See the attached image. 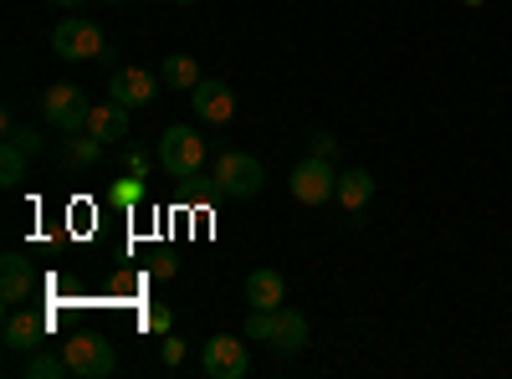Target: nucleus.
<instances>
[{
    "label": "nucleus",
    "instance_id": "nucleus-1",
    "mask_svg": "<svg viewBox=\"0 0 512 379\" xmlns=\"http://www.w3.org/2000/svg\"><path fill=\"white\" fill-rule=\"evenodd\" d=\"M52 52L62 62H113V47H108V36L98 21L88 16H67L57 31H52Z\"/></svg>",
    "mask_w": 512,
    "mask_h": 379
},
{
    "label": "nucleus",
    "instance_id": "nucleus-2",
    "mask_svg": "<svg viewBox=\"0 0 512 379\" xmlns=\"http://www.w3.org/2000/svg\"><path fill=\"white\" fill-rule=\"evenodd\" d=\"M159 170L175 180H200L205 170V139L190 129V123H169L159 139Z\"/></svg>",
    "mask_w": 512,
    "mask_h": 379
},
{
    "label": "nucleus",
    "instance_id": "nucleus-3",
    "mask_svg": "<svg viewBox=\"0 0 512 379\" xmlns=\"http://www.w3.org/2000/svg\"><path fill=\"white\" fill-rule=\"evenodd\" d=\"M210 180H216V195H226V200H251V195H262L267 170H262V159H256V154L226 149L216 159V170H210Z\"/></svg>",
    "mask_w": 512,
    "mask_h": 379
},
{
    "label": "nucleus",
    "instance_id": "nucleus-4",
    "mask_svg": "<svg viewBox=\"0 0 512 379\" xmlns=\"http://www.w3.org/2000/svg\"><path fill=\"white\" fill-rule=\"evenodd\" d=\"M88 113H93L88 93L72 88V82H57V88L41 93V118H47L57 134H82L88 129Z\"/></svg>",
    "mask_w": 512,
    "mask_h": 379
},
{
    "label": "nucleus",
    "instance_id": "nucleus-5",
    "mask_svg": "<svg viewBox=\"0 0 512 379\" xmlns=\"http://www.w3.org/2000/svg\"><path fill=\"white\" fill-rule=\"evenodd\" d=\"M287 190H292V200H303V205H328V200L338 195V170H333V159H318V154L297 159L292 175H287Z\"/></svg>",
    "mask_w": 512,
    "mask_h": 379
},
{
    "label": "nucleus",
    "instance_id": "nucleus-6",
    "mask_svg": "<svg viewBox=\"0 0 512 379\" xmlns=\"http://www.w3.org/2000/svg\"><path fill=\"white\" fill-rule=\"evenodd\" d=\"M62 354H67V369H72L77 379H113V369H118L113 344L98 339V333H77V339L62 344Z\"/></svg>",
    "mask_w": 512,
    "mask_h": 379
},
{
    "label": "nucleus",
    "instance_id": "nucleus-7",
    "mask_svg": "<svg viewBox=\"0 0 512 379\" xmlns=\"http://www.w3.org/2000/svg\"><path fill=\"white\" fill-rule=\"evenodd\" d=\"M246 369H251V359H246V344L241 339H231V333L205 339V349H200V374L205 379H241Z\"/></svg>",
    "mask_w": 512,
    "mask_h": 379
},
{
    "label": "nucleus",
    "instance_id": "nucleus-8",
    "mask_svg": "<svg viewBox=\"0 0 512 379\" xmlns=\"http://www.w3.org/2000/svg\"><path fill=\"white\" fill-rule=\"evenodd\" d=\"M31 292H36V267L21 251H6V257H0V303H6V313L31 303Z\"/></svg>",
    "mask_w": 512,
    "mask_h": 379
},
{
    "label": "nucleus",
    "instance_id": "nucleus-9",
    "mask_svg": "<svg viewBox=\"0 0 512 379\" xmlns=\"http://www.w3.org/2000/svg\"><path fill=\"white\" fill-rule=\"evenodd\" d=\"M190 103H195V118L210 123V129H221V123L236 118V93L226 88V82H216V77H200V88L190 93Z\"/></svg>",
    "mask_w": 512,
    "mask_h": 379
},
{
    "label": "nucleus",
    "instance_id": "nucleus-10",
    "mask_svg": "<svg viewBox=\"0 0 512 379\" xmlns=\"http://www.w3.org/2000/svg\"><path fill=\"white\" fill-rule=\"evenodd\" d=\"M108 98H118L123 108L154 103V72H144V67H113L108 72Z\"/></svg>",
    "mask_w": 512,
    "mask_h": 379
},
{
    "label": "nucleus",
    "instance_id": "nucleus-11",
    "mask_svg": "<svg viewBox=\"0 0 512 379\" xmlns=\"http://www.w3.org/2000/svg\"><path fill=\"white\" fill-rule=\"evenodd\" d=\"M47 328H52V318H36V313H21V308H11L6 313V349L11 354H36L41 349V339H47Z\"/></svg>",
    "mask_w": 512,
    "mask_h": 379
},
{
    "label": "nucleus",
    "instance_id": "nucleus-12",
    "mask_svg": "<svg viewBox=\"0 0 512 379\" xmlns=\"http://www.w3.org/2000/svg\"><path fill=\"white\" fill-rule=\"evenodd\" d=\"M313 344V328H308V313H297V308H277V328H272V349L277 354H303Z\"/></svg>",
    "mask_w": 512,
    "mask_h": 379
},
{
    "label": "nucleus",
    "instance_id": "nucleus-13",
    "mask_svg": "<svg viewBox=\"0 0 512 379\" xmlns=\"http://www.w3.org/2000/svg\"><path fill=\"white\" fill-rule=\"evenodd\" d=\"M128 113H134V108H123L118 98L93 103V113H88V134L103 139V144H123V139H128Z\"/></svg>",
    "mask_w": 512,
    "mask_h": 379
},
{
    "label": "nucleus",
    "instance_id": "nucleus-14",
    "mask_svg": "<svg viewBox=\"0 0 512 379\" xmlns=\"http://www.w3.org/2000/svg\"><path fill=\"white\" fill-rule=\"evenodd\" d=\"M159 88H169V93H195V88H200V62H195L190 52H169V57L159 62Z\"/></svg>",
    "mask_w": 512,
    "mask_h": 379
},
{
    "label": "nucleus",
    "instance_id": "nucleus-15",
    "mask_svg": "<svg viewBox=\"0 0 512 379\" xmlns=\"http://www.w3.org/2000/svg\"><path fill=\"white\" fill-rule=\"evenodd\" d=\"M282 298H287L282 272H272V267L246 272V303H251V308H282Z\"/></svg>",
    "mask_w": 512,
    "mask_h": 379
},
{
    "label": "nucleus",
    "instance_id": "nucleus-16",
    "mask_svg": "<svg viewBox=\"0 0 512 379\" xmlns=\"http://www.w3.org/2000/svg\"><path fill=\"white\" fill-rule=\"evenodd\" d=\"M333 200L344 205L349 216H359V210L374 200V175L359 170V164H354V170H338V195H333Z\"/></svg>",
    "mask_w": 512,
    "mask_h": 379
},
{
    "label": "nucleus",
    "instance_id": "nucleus-17",
    "mask_svg": "<svg viewBox=\"0 0 512 379\" xmlns=\"http://www.w3.org/2000/svg\"><path fill=\"white\" fill-rule=\"evenodd\" d=\"M103 139H93L88 129H82V134H67V164H77V170H93V164L103 159Z\"/></svg>",
    "mask_w": 512,
    "mask_h": 379
},
{
    "label": "nucleus",
    "instance_id": "nucleus-18",
    "mask_svg": "<svg viewBox=\"0 0 512 379\" xmlns=\"http://www.w3.org/2000/svg\"><path fill=\"white\" fill-rule=\"evenodd\" d=\"M26 379H67L72 369H67V354H52V349H36L31 359H26V369H21Z\"/></svg>",
    "mask_w": 512,
    "mask_h": 379
},
{
    "label": "nucleus",
    "instance_id": "nucleus-19",
    "mask_svg": "<svg viewBox=\"0 0 512 379\" xmlns=\"http://www.w3.org/2000/svg\"><path fill=\"white\" fill-rule=\"evenodd\" d=\"M26 159H31V154H26L21 144H11V139L0 144V185H6V190H16V185L26 180Z\"/></svg>",
    "mask_w": 512,
    "mask_h": 379
},
{
    "label": "nucleus",
    "instance_id": "nucleus-20",
    "mask_svg": "<svg viewBox=\"0 0 512 379\" xmlns=\"http://www.w3.org/2000/svg\"><path fill=\"white\" fill-rule=\"evenodd\" d=\"M272 328H277V308H251V313H246V328H241V339L272 344Z\"/></svg>",
    "mask_w": 512,
    "mask_h": 379
},
{
    "label": "nucleus",
    "instance_id": "nucleus-21",
    "mask_svg": "<svg viewBox=\"0 0 512 379\" xmlns=\"http://www.w3.org/2000/svg\"><path fill=\"white\" fill-rule=\"evenodd\" d=\"M6 139H11V144H21L26 154H41V139H36L31 129H21V123H16V118H6Z\"/></svg>",
    "mask_w": 512,
    "mask_h": 379
},
{
    "label": "nucleus",
    "instance_id": "nucleus-22",
    "mask_svg": "<svg viewBox=\"0 0 512 379\" xmlns=\"http://www.w3.org/2000/svg\"><path fill=\"white\" fill-rule=\"evenodd\" d=\"M159 359H164V369H180V364H185V344L175 339V333H164V349H159Z\"/></svg>",
    "mask_w": 512,
    "mask_h": 379
},
{
    "label": "nucleus",
    "instance_id": "nucleus-23",
    "mask_svg": "<svg viewBox=\"0 0 512 379\" xmlns=\"http://www.w3.org/2000/svg\"><path fill=\"white\" fill-rule=\"evenodd\" d=\"M144 328H149V333H159V339H164V333L175 328V313H169V308H149V313H144Z\"/></svg>",
    "mask_w": 512,
    "mask_h": 379
},
{
    "label": "nucleus",
    "instance_id": "nucleus-24",
    "mask_svg": "<svg viewBox=\"0 0 512 379\" xmlns=\"http://www.w3.org/2000/svg\"><path fill=\"white\" fill-rule=\"evenodd\" d=\"M308 154H318V159H338V139H333V134H313V139H308Z\"/></svg>",
    "mask_w": 512,
    "mask_h": 379
},
{
    "label": "nucleus",
    "instance_id": "nucleus-25",
    "mask_svg": "<svg viewBox=\"0 0 512 379\" xmlns=\"http://www.w3.org/2000/svg\"><path fill=\"white\" fill-rule=\"evenodd\" d=\"M144 170H149V154H139V149H128V175H134V180H139Z\"/></svg>",
    "mask_w": 512,
    "mask_h": 379
},
{
    "label": "nucleus",
    "instance_id": "nucleus-26",
    "mask_svg": "<svg viewBox=\"0 0 512 379\" xmlns=\"http://www.w3.org/2000/svg\"><path fill=\"white\" fill-rule=\"evenodd\" d=\"M52 6H62V11H77V6H88V0H52Z\"/></svg>",
    "mask_w": 512,
    "mask_h": 379
},
{
    "label": "nucleus",
    "instance_id": "nucleus-27",
    "mask_svg": "<svg viewBox=\"0 0 512 379\" xmlns=\"http://www.w3.org/2000/svg\"><path fill=\"white\" fill-rule=\"evenodd\" d=\"M461 6H482V0H461Z\"/></svg>",
    "mask_w": 512,
    "mask_h": 379
},
{
    "label": "nucleus",
    "instance_id": "nucleus-28",
    "mask_svg": "<svg viewBox=\"0 0 512 379\" xmlns=\"http://www.w3.org/2000/svg\"><path fill=\"white\" fill-rule=\"evenodd\" d=\"M175 6H195V0H175Z\"/></svg>",
    "mask_w": 512,
    "mask_h": 379
},
{
    "label": "nucleus",
    "instance_id": "nucleus-29",
    "mask_svg": "<svg viewBox=\"0 0 512 379\" xmlns=\"http://www.w3.org/2000/svg\"><path fill=\"white\" fill-rule=\"evenodd\" d=\"M108 6H118V0H108Z\"/></svg>",
    "mask_w": 512,
    "mask_h": 379
}]
</instances>
